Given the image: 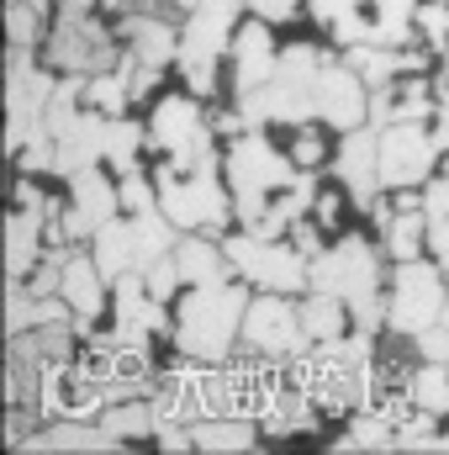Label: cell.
<instances>
[{"label":"cell","instance_id":"cell-27","mask_svg":"<svg viewBox=\"0 0 449 455\" xmlns=\"http://www.w3.org/2000/svg\"><path fill=\"white\" fill-rule=\"evenodd\" d=\"M407 397H413L418 408H429V413H449V371L439 360L418 365V371L407 376Z\"/></svg>","mask_w":449,"mask_h":455},{"label":"cell","instance_id":"cell-34","mask_svg":"<svg viewBox=\"0 0 449 455\" xmlns=\"http://www.w3.org/2000/svg\"><path fill=\"white\" fill-rule=\"evenodd\" d=\"M413 349H418L423 360H439V365H449V323H429L423 334H413Z\"/></svg>","mask_w":449,"mask_h":455},{"label":"cell","instance_id":"cell-17","mask_svg":"<svg viewBox=\"0 0 449 455\" xmlns=\"http://www.w3.org/2000/svg\"><path fill=\"white\" fill-rule=\"evenodd\" d=\"M148 138H154L164 154H180V148L212 143V127H207V116H201V107H196L191 96H164V101L154 107V127H148Z\"/></svg>","mask_w":449,"mask_h":455},{"label":"cell","instance_id":"cell-26","mask_svg":"<svg viewBox=\"0 0 449 455\" xmlns=\"http://www.w3.org/2000/svg\"><path fill=\"white\" fill-rule=\"evenodd\" d=\"M101 424L112 429L116 440H138V435H154L159 429V403H112L106 413H101Z\"/></svg>","mask_w":449,"mask_h":455},{"label":"cell","instance_id":"cell-43","mask_svg":"<svg viewBox=\"0 0 449 455\" xmlns=\"http://www.w3.org/2000/svg\"><path fill=\"white\" fill-rule=\"evenodd\" d=\"M69 5H85V0H69Z\"/></svg>","mask_w":449,"mask_h":455},{"label":"cell","instance_id":"cell-44","mask_svg":"<svg viewBox=\"0 0 449 455\" xmlns=\"http://www.w3.org/2000/svg\"><path fill=\"white\" fill-rule=\"evenodd\" d=\"M445 170H449V154H445Z\"/></svg>","mask_w":449,"mask_h":455},{"label":"cell","instance_id":"cell-35","mask_svg":"<svg viewBox=\"0 0 449 455\" xmlns=\"http://www.w3.org/2000/svg\"><path fill=\"white\" fill-rule=\"evenodd\" d=\"M291 159H296L302 170H312V164H323V138L312 132V122H302V127H296V143H291Z\"/></svg>","mask_w":449,"mask_h":455},{"label":"cell","instance_id":"cell-14","mask_svg":"<svg viewBox=\"0 0 449 455\" xmlns=\"http://www.w3.org/2000/svg\"><path fill=\"white\" fill-rule=\"evenodd\" d=\"M275 64H280V53H275L270 21H264V16H254L248 27H238V37H232V91H238V101H243V96H254L259 85H270Z\"/></svg>","mask_w":449,"mask_h":455},{"label":"cell","instance_id":"cell-9","mask_svg":"<svg viewBox=\"0 0 449 455\" xmlns=\"http://www.w3.org/2000/svg\"><path fill=\"white\" fill-rule=\"evenodd\" d=\"M48 59L64 75H101L116 59V43L101 21L85 16V5H69L64 0V11L53 21V37H48Z\"/></svg>","mask_w":449,"mask_h":455},{"label":"cell","instance_id":"cell-21","mask_svg":"<svg viewBox=\"0 0 449 455\" xmlns=\"http://www.w3.org/2000/svg\"><path fill=\"white\" fill-rule=\"evenodd\" d=\"M196 451H248L259 440V419L248 413H217V419H196Z\"/></svg>","mask_w":449,"mask_h":455},{"label":"cell","instance_id":"cell-18","mask_svg":"<svg viewBox=\"0 0 449 455\" xmlns=\"http://www.w3.org/2000/svg\"><path fill=\"white\" fill-rule=\"evenodd\" d=\"M122 37H127L132 59H138V64H148V69H164V64H175V59H180V32L169 27V16H154V11H127Z\"/></svg>","mask_w":449,"mask_h":455},{"label":"cell","instance_id":"cell-12","mask_svg":"<svg viewBox=\"0 0 449 455\" xmlns=\"http://www.w3.org/2000/svg\"><path fill=\"white\" fill-rule=\"evenodd\" d=\"M122 207V186H112L101 170L69 175V207H64V233L69 238H96Z\"/></svg>","mask_w":449,"mask_h":455},{"label":"cell","instance_id":"cell-31","mask_svg":"<svg viewBox=\"0 0 449 455\" xmlns=\"http://www.w3.org/2000/svg\"><path fill=\"white\" fill-rule=\"evenodd\" d=\"M37 11H43V5H32V0H5V32H11L16 48H32V43H37V37H32V32H37Z\"/></svg>","mask_w":449,"mask_h":455},{"label":"cell","instance_id":"cell-3","mask_svg":"<svg viewBox=\"0 0 449 455\" xmlns=\"http://www.w3.org/2000/svg\"><path fill=\"white\" fill-rule=\"evenodd\" d=\"M323 64H328V59H323L318 48H307V43L286 48V53H280V64H275V75H270V85H259L254 96H243V101H238L243 122H291V127L318 122Z\"/></svg>","mask_w":449,"mask_h":455},{"label":"cell","instance_id":"cell-41","mask_svg":"<svg viewBox=\"0 0 449 455\" xmlns=\"http://www.w3.org/2000/svg\"><path fill=\"white\" fill-rule=\"evenodd\" d=\"M445 323H449V297H445Z\"/></svg>","mask_w":449,"mask_h":455},{"label":"cell","instance_id":"cell-5","mask_svg":"<svg viewBox=\"0 0 449 455\" xmlns=\"http://www.w3.org/2000/svg\"><path fill=\"white\" fill-rule=\"evenodd\" d=\"M175 249V223L154 207V212H132V218H112L96 233V265L106 275H127V270H148L154 259H164Z\"/></svg>","mask_w":449,"mask_h":455},{"label":"cell","instance_id":"cell-6","mask_svg":"<svg viewBox=\"0 0 449 455\" xmlns=\"http://www.w3.org/2000/svg\"><path fill=\"white\" fill-rule=\"evenodd\" d=\"M238 37V0H201L180 32V69L196 96L217 91V53Z\"/></svg>","mask_w":449,"mask_h":455},{"label":"cell","instance_id":"cell-22","mask_svg":"<svg viewBox=\"0 0 449 455\" xmlns=\"http://www.w3.org/2000/svg\"><path fill=\"white\" fill-rule=\"evenodd\" d=\"M175 259H180L185 286H217V281L227 275V265H232V254L217 249V243H207V238H185V243H175Z\"/></svg>","mask_w":449,"mask_h":455},{"label":"cell","instance_id":"cell-29","mask_svg":"<svg viewBox=\"0 0 449 455\" xmlns=\"http://www.w3.org/2000/svg\"><path fill=\"white\" fill-rule=\"evenodd\" d=\"M138 148H143V127L138 122H122V116H112V138H106V164L112 170H138Z\"/></svg>","mask_w":449,"mask_h":455},{"label":"cell","instance_id":"cell-10","mask_svg":"<svg viewBox=\"0 0 449 455\" xmlns=\"http://www.w3.org/2000/svg\"><path fill=\"white\" fill-rule=\"evenodd\" d=\"M434 164H445V148H439V138L423 122H391V127H381V186L386 191L423 186Z\"/></svg>","mask_w":449,"mask_h":455},{"label":"cell","instance_id":"cell-28","mask_svg":"<svg viewBox=\"0 0 449 455\" xmlns=\"http://www.w3.org/2000/svg\"><path fill=\"white\" fill-rule=\"evenodd\" d=\"M423 212H429V243H434L439 265H449V180L429 186V196H423Z\"/></svg>","mask_w":449,"mask_h":455},{"label":"cell","instance_id":"cell-11","mask_svg":"<svg viewBox=\"0 0 449 455\" xmlns=\"http://www.w3.org/2000/svg\"><path fill=\"white\" fill-rule=\"evenodd\" d=\"M243 344L270 360H296L312 339L302 329V307H291L286 297H259L243 313Z\"/></svg>","mask_w":449,"mask_h":455},{"label":"cell","instance_id":"cell-30","mask_svg":"<svg viewBox=\"0 0 449 455\" xmlns=\"http://www.w3.org/2000/svg\"><path fill=\"white\" fill-rule=\"evenodd\" d=\"M127 96H132V91H127V75H85V107L116 116Z\"/></svg>","mask_w":449,"mask_h":455},{"label":"cell","instance_id":"cell-39","mask_svg":"<svg viewBox=\"0 0 449 455\" xmlns=\"http://www.w3.org/2000/svg\"><path fill=\"white\" fill-rule=\"evenodd\" d=\"M254 16H264V21H291V16H296V0H254Z\"/></svg>","mask_w":449,"mask_h":455},{"label":"cell","instance_id":"cell-15","mask_svg":"<svg viewBox=\"0 0 449 455\" xmlns=\"http://www.w3.org/2000/svg\"><path fill=\"white\" fill-rule=\"evenodd\" d=\"M338 180L354 191V202H370L381 186V127H349L338 143Z\"/></svg>","mask_w":449,"mask_h":455},{"label":"cell","instance_id":"cell-42","mask_svg":"<svg viewBox=\"0 0 449 455\" xmlns=\"http://www.w3.org/2000/svg\"><path fill=\"white\" fill-rule=\"evenodd\" d=\"M445 85H449V64H445Z\"/></svg>","mask_w":449,"mask_h":455},{"label":"cell","instance_id":"cell-37","mask_svg":"<svg viewBox=\"0 0 449 455\" xmlns=\"http://www.w3.org/2000/svg\"><path fill=\"white\" fill-rule=\"evenodd\" d=\"M312 207H318V228H338V218H343V196L323 191V196H318Z\"/></svg>","mask_w":449,"mask_h":455},{"label":"cell","instance_id":"cell-1","mask_svg":"<svg viewBox=\"0 0 449 455\" xmlns=\"http://www.w3.org/2000/svg\"><path fill=\"white\" fill-rule=\"evenodd\" d=\"M154 180H159V212L175 228H223L227 223V191L217 186L212 143L169 154V164Z\"/></svg>","mask_w":449,"mask_h":455},{"label":"cell","instance_id":"cell-38","mask_svg":"<svg viewBox=\"0 0 449 455\" xmlns=\"http://www.w3.org/2000/svg\"><path fill=\"white\" fill-rule=\"evenodd\" d=\"M291 243H296V249H302L307 259H318V254H323V249H318V228H312V223H302V218L291 223Z\"/></svg>","mask_w":449,"mask_h":455},{"label":"cell","instance_id":"cell-2","mask_svg":"<svg viewBox=\"0 0 449 455\" xmlns=\"http://www.w3.org/2000/svg\"><path fill=\"white\" fill-rule=\"evenodd\" d=\"M312 291L343 297L349 318H354V334L375 339V329L386 318V302H381V265H375V249L365 238H343V243L323 249L312 259Z\"/></svg>","mask_w":449,"mask_h":455},{"label":"cell","instance_id":"cell-25","mask_svg":"<svg viewBox=\"0 0 449 455\" xmlns=\"http://www.w3.org/2000/svg\"><path fill=\"white\" fill-rule=\"evenodd\" d=\"M423 233H429V212H423V207H397L391 223H386V249H391V259H397V265H402V259H418Z\"/></svg>","mask_w":449,"mask_h":455},{"label":"cell","instance_id":"cell-13","mask_svg":"<svg viewBox=\"0 0 449 455\" xmlns=\"http://www.w3.org/2000/svg\"><path fill=\"white\" fill-rule=\"evenodd\" d=\"M106 138H112V112H85L53 138V175H80V170H96L106 159Z\"/></svg>","mask_w":449,"mask_h":455},{"label":"cell","instance_id":"cell-19","mask_svg":"<svg viewBox=\"0 0 449 455\" xmlns=\"http://www.w3.org/2000/svg\"><path fill=\"white\" fill-rule=\"evenodd\" d=\"M122 440H116L112 429L96 419H69V413H59V424H48L37 440H21L16 451H116Z\"/></svg>","mask_w":449,"mask_h":455},{"label":"cell","instance_id":"cell-23","mask_svg":"<svg viewBox=\"0 0 449 455\" xmlns=\"http://www.w3.org/2000/svg\"><path fill=\"white\" fill-rule=\"evenodd\" d=\"M11 349H27L32 360L53 365V360H69V355H75V334H69L64 318H53V323H37V329H27V334H11Z\"/></svg>","mask_w":449,"mask_h":455},{"label":"cell","instance_id":"cell-16","mask_svg":"<svg viewBox=\"0 0 449 455\" xmlns=\"http://www.w3.org/2000/svg\"><path fill=\"white\" fill-rule=\"evenodd\" d=\"M53 212L59 207H21L16 202V212L5 218V275L11 281H27L32 265L43 259V238H48V218Z\"/></svg>","mask_w":449,"mask_h":455},{"label":"cell","instance_id":"cell-24","mask_svg":"<svg viewBox=\"0 0 449 455\" xmlns=\"http://www.w3.org/2000/svg\"><path fill=\"white\" fill-rule=\"evenodd\" d=\"M343 318H349V302L334 297V291H312V297L302 302V329H307L312 344L338 339V334H343Z\"/></svg>","mask_w":449,"mask_h":455},{"label":"cell","instance_id":"cell-33","mask_svg":"<svg viewBox=\"0 0 449 455\" xmlns=\"http://www.w3.org/2000/svg\"><path fill=\"white\" fill-rule=\"evenodd\" d=\"M122 207L127 212H154L159 207V180H143L138 170L122 175Z\"/></svg>","mask_w":449,"mask_h":455},{"label":"cell","instance_id":"cell-36","mask_svg":"<svg viewBox=\"0 0 449 455\" xmlns=\"http://www.w3.org/2000/svg\"><path fill=\"white\" fill-rule=\"evenodd\" d=\"M418 27L429 32V43H449V0L423 5V11H418Z\"/></svg>","mask_w":449,"mask_h":455},{"label":"cell","instance_id":"cell-8","mask_svg":"<svg viewBox=\"0 0 449 455\" xmlns=\"http://www.w3.org/2000/svg\"><path fill=\"white\" fill-rule=\"evenodd\" d=\"M223 249L232 254V270H243L264 291H302V286H312V259L296 243L259 238V233H238V238H227Z\"/></svg>","mask_w":449,"mask_h":455},{"label":"cell","instance_id":"cell-7","mask_svg":"<svg viewBox=\"0 0 449 455\" xmlns=\"http://www.w3.org/2000/svg\"><path fill=\"white\" fill-rule=\"evenodd\" d=\"M445 275L429 259H402L397 281H391V302H386V329L391 334H423L429 323H445Z\"/></svg>","mask_w":449,"mask_h":455},{"label":"cell","instance_id":"cell-40","mask_svg":"<svg viewBox=\"0 0 449 455\" xmlns=\"http://www.w3.org/2000/svg\"><path fill=\"white\" fill-rule=\"evenodd\" d=\"M175 5H180V11H196V5H201V0H175Z\"/></svg>","mask_w":449,"mask_h":455},{"label":"cell","instance_id":"cell-32","mask_svg":"<svg viewBox=\"0 0 449 455\" xmlns=\"http://www.w3.org/2000/svg\"><path fill=\"white\" fill-rule=\"evenodd\" d=\"M143 281H148V291H154L159 302H169V297H175V286H185V275H180V259H175V249H169L164 259H154V265L143 270Z\"/></svg>","mask_w":449,"mask_h":455},{"label":"cell","instance_id":"cell-20","mask_svg":"<svg viewBox=\"0 0 449 455\" xmlns=\"http://www.w3.org/2000/svg\"><path fill=\"white\" fill-rule=\"evenodd\" d=\"M59 297H64V302H69V313H80L85 323L106 307V270L96 265V254H69Z\"/></svg>","mask_w":449,"mask_h":455},{"label":"cell","instance_id":"cell-4","mask_svg":"<svg viewBox=\"0 0 449 455\" xmlns=\"http://www.w3.org/2000/svg\"><path fill=\"white\" fill-rule=\"evenodd\" d=\"M243 313H248V297L238 286H191V297L180 302V318H175V344L180 355L191 360H207L217 365L232 339L243 334Z\"/></svg>","mask_w":449,"mask_h":455}]
</instances>
